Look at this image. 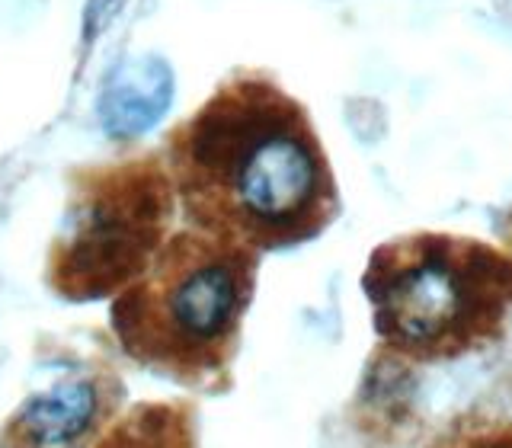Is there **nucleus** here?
<instances>
[{"mask_svg": "<svg viewBox=\"0 0 512 448\" xmlns=\"http://www.w3.org/2000/svg\"><path fill=\"white\" fill-rule=\"evenodd\" d=\"M186 228L256 256L311 244L340 189L311 112L263 71H237L167 138Z\"/></svg>", "mask_w": 512, "mask_h": 448, "instance_id": "nucleus-1", "label": "nucleus"}, {"mask_svg": "<svg viewBox=\"0 0 512 448\" xmlns=\"http://www.w3.org/2000/svg\"><path fill=\"white\" fill-rule=\"evenodd\" d=\"M260 256L196 228L173 231L109 304V327L141 368L189 388L231 372Z\"/></svg>", "mask_w": 512, "mask_h": 448, "instance_id": "nucleus-2", "label": "nucleus"}, {"mask_svg": "<svg viewBox=\"0 0 512 448\" xmlns=\"http://www.w3.org/2000/svg\"><path fill=\"white\" fill-rule=\"evenodd\" d=\"M362 292L381 346L410 362H452L503 340L512 253L464 234H400L368 256Z\"/></svg>", "mask_w": 512, "mask_h": 448, "instance_id": "nucleus-3", "label": "nucleus"}, {"mask_svg": "<svg viewBox=\"0 0 512 448\" xmlns=\"http://www.w3.org/2000/svg\"><path fill=\"white\" fill-rule=\"evenodd\" d=\"M173 208L170 167L157 151L74 170L48 247V288L64 301L116 298L170 237Z\"/></svg>", "mask_w": 512, "mask_h": 448, "instance_id": "nucleus-4", "label": "nucleus"}, {"mask_svg": "<svg viewBox=\"0 0 512 448\" xmlns=\"http://www.w3.org/2000/svg\"><path fill=\"white\" fill-rule=\"evenodd\" d=\"M125 384L116 372H84L29 397L0 426V448H93L116 420Z\"/></svg>", "mask_w": 512, "mask_h": 448, "instance_id": "nucleus-5", "label": "nucleus"}, {"mask_svg": "<svg viewBox=\"0 0 512 448\" xmlns=\"http://www.w3.org/2000/svg\"><path fill=\"white\" fill-rule=\"evenodd\" d=\"M173 103V71L160 55L125 58L106 77L100 103V125L112 141H132L164 119Z\"/></svg>", "mask_w": 512, "mask_h": 448, "instance_id": "nucleus-6", "label": "nucleus"}, {"mask_svg": "<svg viewBox=\"0 0 512 448\" xmlns=\"http://www.w3.org/2000/svg\"><path fill=\"white\" fill-rule=\"evenodd\" d=\"M93 448H196V410L186 400H141L116 416Z\"/></svg>", "mask_w": 512, "mask_h": 448, "instance_id": "nucleus-7", "label": "nucleus"}, {"mask_svg": "<svg viewBox=\"0 0 512 448\" xmlns=\"http://www.w3.org/2000/svg\"><path fill=\"white\" fill-rule=\"evenodd\" d=\"M432 448H512L509 420H464L455 423Z\"/></svg>", "mask_w": 512, "mask_h": 448, "instance_id": "nucleus-8", "label": "nucleus"}]
</instances>
